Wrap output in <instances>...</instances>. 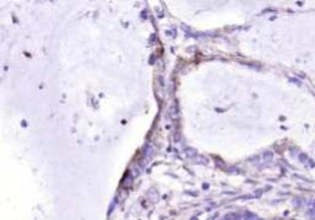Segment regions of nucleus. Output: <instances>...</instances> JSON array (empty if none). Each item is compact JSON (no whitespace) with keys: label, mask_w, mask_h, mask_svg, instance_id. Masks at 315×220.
<instances>
[{"label":"nucleus","mask_w":315,"mask_h":220,"mask_svg":"<svg viewBox=\"0 0 315 220\" xmlns=\"http://www.w3.org/2000/svg\"><path fill=\"white\" fill-rule=\"evenodd\" d=\"M309 215L311 218H315V199H311L309 202Z\"/></svg>","instance_id":"f257e3e1"}]
</instances>
